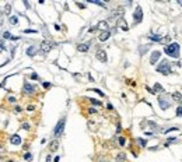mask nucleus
<instances>
[{"label":"nucleus","mask_w":182,"mask_h":162,"mask_svg":"<svg viewBox=\"0 0 182 162\" xmlns=\"http://www.w3.org/2000/svg\"><path fill=\"white\" fill-rule=\"evenodd\" d=\"M164 53H167V55L171 56V57L178 59V57H179V45H178L177 42L167 45V46L164 48Z\"/></svg>","instance_id":"nucleus-1"},{"label":"nucleus","mask_w":182,"mask_h":162,"mask_svg":"<svg viewBox=\"0 0 182 162\" xmlns=\"http://www.w3.org/2000/svg\"><path fill=\"white\" fill-rule=\"evenodd\" d=\"M65 124H66V117H62L59 122H57L56 127L53 129V136L56 137H60L62 134H63V130H65Z\"/></svg>","instance_id":"nucleus-2"},{"label":"nucleus","mask_w":182,"mask_h":162,"mask_svg":"<svg viewBox=\"0 0 182 162\" xmlns=\"http://www.w3.org/2000/svg\"><path fill=\"white\" fill-rule=\"evenodd\" d=\"M157 71L161 73V74H169L171 73V70H169V63L167 62V60H163L160 64H158V67H157Z\"/></svg>","instance_id":"nucleus-3"},{"label":"nucleus","mask_w":182,"mask_h":162,"mask_svg":"<svg viewBox=\"0 0 182 162\" xmlns=\"http://www.w3.org/2000/svg\"><path fill=\"white\" fill-rule=\"evenodd\" d=\"M133 20H134V24H139V22L143 20V10H142V7H140V6H137V7H136V10H134Z\"/></svg>","instance_id":"nucleus-4"},{"label":"nucleus","mask_w":182,"mask_h":162,"mask_svg":"<svg viewBox=\"0 0 182 162\" xmlns=\"http://www.w3.org/2000/svg\"><path fill=\"white\" fill-rule=\"evenodd\" d=\"M158 103H160V108L163 109V111H167V109L171 106V103H169L165 98H163V97H160V98H158Z\"/></svg>","instance_id":"nucleus-5"},{"label":"nucleus","mask_w":182,"mask_h":162,"mask_svg":"<svg viewBox=\"0 0 182 162\" xmlns=\"http://www.w3.org/2000/svg\"><path fill=\"white\" fill-rule=\"evenodd\" d=\"M51 49H52V43H51V42L43 41V42L41 43V50H42V53H48Z\"/></svg>","instance_id":"nucleus-6"},{"label":"nucleus","mask_w":182,"mask_h":162,"mask_svg":"<svg viewBox=\"0 0 182 162\" xmlns=\"http://www.w3.org/2000/svg\"><path fill=\"white\" fill-rule=\"evenodd\" d=\"M95 57H97L98 60H100V62H102V63H105V62H107V53H105V50H102V49L97 50Z\"/></svg>","instance_id":"nucleus-7"},{"label":"nucleus","mask_w":182,"mask_h":162,"mask_svg":"<svg viewBox=\"0 0 182 162\" xmlns=\"http://www.w3.org/2000/svg\"><path fill=\"white\" fill-rule=\"evenodd\" d=\"M160 56H161V52L160 50H154L151 53V57H150V63H151V64H156L157 62H158V59H160Z\"/></svg>","instance_id":"nucleus-8"},{"label":"nucleus","mask_w":182,"mask_h":162,"mask_svg":"<svg viewBox=\"0 0 182 162\" xmlns=\"http://www.w3.org/2000/svg\"><path fill=\"white\" fill-rule=\"evenodd\" d=\"M10 143L13 145H20L21 144V137L18 136V134H13V136L10 137Z\"/></svg>","instance_id":"nucleus-9"},{"label":"nucleus","mask_w":182,"mask_h":162,"mask_svg":"<svg viewBox=\"0 0 182 162\" xmlns=\"http://www.w3.org/2000/svg\"><path fill=\"white\" fill-rule=\"evenodd\" d=\"M34 90H35V87L31 85L30 82H27L25 81V84H24V92H25V94H32Z\"/></svg>","instance_id":"nucleus-10"},{"label":"nucleus","mask_w":182,"mask_h":162,"mask_svg":"<svg viewBox=\"0 0 182 162\" xmlns=\"http://www.w3.org/2000/svg\"><path fill=\"white\" fill-rule=\"evenodd\" d=\"M36 50H38V49H36V46H30V48H27V55L30 56V57H34L35 55H36Z\"/></svg>","instance_id":"nucleus-11"},{"label":"nucleus","mask_w":182,"mask_h":162,"mask_svg":"<svg viewBox=\"0 0 182 162\" xmlns=\"http://www.w3.org/2000/svg\"><path fill=\"white\" fill-rule=\"evenodd\" d=\"M90 49V43H80V45H77V50L78 52H87Z\"/></svg>","instance_id":"nucleus-12"},{"label":"nucleus","mask_w":182,"mask_h":162,"mask_svg":"<svg viewBox=\"0 0 182 162\" xmlns=\"http://www.w3.org/2000/svg\"><path fill=\"white\" fill-rule=\"evenodd\" d=\"M57 148H59V141L57 140H53L51 144H49V149L52 151V152H55V151H57Z\"/></svg>","instance_id":"nucleus-13"},{"label":"nucleus","mask_w":182,"mask_h":162,"mask_svg":"<svg viewBox=\"0 0 182 162\" xmlns=\"http://www.w3.org/2000/svg\"><path fill=\"white\" fill-rule=\"evenodd\" d=\"M109 36H111V32H109V31H102L98 38H100V41H102V42H104V41H107Z\"/></svg>","instance_id":"nucleus-14"},{"label":"nucleus","mask_w":182,"mask_h":162,"mask_svg":"<svg viewBox=\"0 0 182 162\" xmlns=\"http://www.w3.org/2000/svg\"><path fill=\"white\" fill-rule=\"evenodd\" d=\"M97 28H100V30H104V31H108V22L107 21H101L98 25H97Z\"/></svg>","instance_id":"nucleus-15"},{"label":"nucleus","mask_w":182,"mask_h":162,"mask_svg":"<svg viewBox=\"0 0 182 162\" xmlns=\"http://www.w3.org/2000/svg\"><path fill=\"white\" fill-rule=\"evenodd\" d=\"M172 98L175 99L177 102H182V95L179 94L178 91H177V92H174V94H172Z\"/></svg>","instance_id":"nucleus-16"},{"label":"nucleus","mask_w":182,"mask_h":162,"mask_svg":"<svg viewBox=\"0 0 182 162\" xmlns=\"http://www.w3.org/2000/svg\"><path fill=\"white\" fill-rule=\"evenodd\" d=\"M148 38L151 39V41H156V42L163 41V36H161V35H151V36H148Z\"/></svg>","instance_id":"nucleus-17"},{"label":"nucleus","mask_w":182,"mask_h":162,"mask_svg":"<svg viewBox=\"0 0 182 162\" xmlns=\"http://www.w3.org/2000/svg\"><path fill=\"white\" fill-rule=\"evenodd\" d=\"M9 22L11 24V25H17V24H18V18L14 17V16H11V17H10V20H9Z\"/></svg>","instance_id":"nucleus-18"},{"label":"nucleus","mask_w":182,"mask_h":162,"mask_svg":"<svg viewBox=\"0 0 182 162\" xmlns=\"http://www.w3.org/2000/svg\"><path fill=\"white\" fill-rule=\"evenodd\" d=\"M148 49H150V45H143V48H140V55L143 56L144 53L148 50Z\"/></svg>","instance_id":"nucleus-19"},{"label":"nucleus","mask_w":182,"mask_h":162,"mask_svg":"<svg viewBox=\"0 0 182 162\" xmlns=\"http://www.w3.org/2000/svg\"><path fill=\"white\" fill-rule=\"evenodd\" d=\"M10 11H11V4H10V3H7V4H6V7H4V14H6V16H10Z\"/></svg>","instance_id":"nucleus-20"},{"label":"nucleus","mask_w":182,"mask_h":162,"mask_svg":"<svg viewBox=\"0 0 182 162\" xmlns=\"http://www.w3.org/2000/svg\"><path fill=\"white\" fill-rule=\"evenodd\" d=\"M90 3H92V4H98V6H101V7H105V4L101 1V0H88Z\"/></svg>","instance_id":"nucleus-21"},{"label":"nucleus","mask_w":182,"mask_h":162,"mask_svg":"<svg viewBox=\"0 0 182 162\" xmlns=\"http://www.w3.org/2000/svg\"><path fill=\"white\" fill-rule=\"evenodd\" d=\"M11 36H13V35L10 34L9 31H4V32H3V39H11Z\"/></svg>","instance_id":"nucleus-22"},{"label":"nucleus","mask_w":182,"mask_h":162,"mask_svg":"<svg viewBox=\"0 0 182 162\" xmlns=\"http://www.w3.org/2000/svg\"><path fill=\"white\" fill-rule=\"evenodd\" d=\"M90 102L92 103V105H95V106H100L101 102L98 101V99H94V98H90Z\"/></svg>","instance_id":"nucleus-23"},{"label":"nucleus","mask_w":182,"mask_h":162,"mask_svg":"<svg viewBox=\"0 0 182 162\" xmlns=\"http://www.w3.org/2000/svg\"><path fill=\"white\" fill-rule=\"evenodd\" d=\"M116 161L118 162H123V161H125V154H119V155L116 157Z\"/></svg>","instance_id":"nucleus-24"},{"label":"nucleus","mask_w":182,"mask_h":162,"mask_svg":"<svg viewBox=\"0 0 182 162\" xmlns=\"http://www.w3.org/2000/svg\"><path fill=\"white\" fill-rule=\"evenodd\" d=\"M7 48H6V43H4V41H0V52L1 50H6Z\"/></svg>","instance_id":"nucleus-25"},{"label":"nucleus","mask_w":182,"mask_h":162,"mask_svg":"<svg viewBox=\"0 0 182 162\" xmlns=\"http://www.w3.org/2000/svg\"><path fill=\"white\" fill-rule=\"evenodd\" d=\"M91 91H94V92H97L98 95H101V97H105V94L102 92L101 90H98V88H94V90H91Z\"/></svg>","instance_id":"nucleus-26"},{"label":"nucleus","mask_w":182,"mask_h":162,"mask_svg":"<svg viewBox=\"0 0 182 162\" xmlns=\"http://www.w3.org/2000/svg\"><path fill=\"white\" fill-rule=\"evenodd\" d=\"M36 30H24V34H36Z\"/></svg>","instance_id":"nucleus-27"},{"label":"nucleus","mask_w":182,"mask_h":162,"mask_svg":"<svg viewBox=\"0 0 182 162\" xmlns=\"http://www.w3.org/2000/svg\"><path fill=\"white\" fill-rule=\"evenodd\" d=\"M154 91H163V87L160 85V84H154Z\"/></svg>","instance_id":"nucleus-28"},{"label":"nucleus","mask_w":182,"mask_h":162,"mask_svg":"<svg viewBox=\"0 0 182 162\" xmlns=\"http://www.w3.org/2000/svg\"><path fill=\"white\" fill-rule=\"evenodd\" d=\"M24 159H25V161H31V159H32V155H31L30 152L25 154V155H24Z\"/></svg>","instance_id":"nucleus-29"},{"label":"nucleus","mask_w":182,"mask_h":162,"mask_svg":"<svg viewBox=\"0 0 182 162\" xmlns=\"http://www.w3.org/2000/svg\"><path fill=\"white\" fill-rule=\"evenodd\" d=\"M137 143H139L142 147H146V140H142V138H137Z\"/></svg>","instance_id":"nucleus-30"},{"label":"nucleus","mask_w":182,"mask_h":162,"mask_svg":"<svg viewBox=\"0 0 182 162\" xmlns=\"http://www.w3.org/2000/svg\"><path fill=\"white\" fill-rule=\"evenodd\" d=\"M31 78H32V80H39V77H38L36 73H32V74H31Z\"/></svg>","instance_id":"nucleus-31"},{"label":"nucleus","mask_w":182,"mask_h":162,"mask_svg":"<svg viewBox=\"0 0 182 162\" xmlns=\"http://www.w3.org/2000/svg\"><path fill=\"white\" fill-rule=\"evenodd\" d=\"M125 138H123V137H119V144H121L122 145V147H123V145H125Z\"/></svg>","instance_id":"nucleus-32"},{"label":"nucleus","mask_w":182,"mask_h":162,"mask_svg":"<svg viewBox=\"0 0 182 162\" xmlns=\"http://www.w3.org/2000/svg\"><path fill=\"white\" fill-rule=\"evenodd\" d=\"M3 20H4V13H0V27L3 24Z\"/></svg>","instance_id":"nucleus-33"},{"label":"nucleus","mask_w":182,"mask_h":162,"mask_svg":"<svg viewBox=\"0 0 182 162\" xmlns=\"http://www.w3.org/2000/svg\"><path fill=\"white\" fill-rule=\"evenodd\" d=\"M177 116H182V106H179L177 109Z\"/></svg>","instance_id":"nucleus-34"},{"label":"nucleus","mask_w":182,"mask_h":162,"mask_svg":"<svg viewBox=\"0 0 182 162\" xmlns=\"http://www.w3.org/2000/svg\"><path fill=\"white\" fill-rule=\"evenodd\" d=\"M88 113H90V115H94V113H97V111L94 108H90V109H88Z\"/></svg>","instance_id":"nucleus-35"},{"label":"nucleus","mask_w":182,"mask_h":162,"mask_svg":"<svg viewBox=\"0 0 182 162\" xmlns=\"http://www.w3.org/2000/svg\"><path fill=\"white\" fill-rule=\"evenodd\" d=\"M43 88H46V90L51 88V82H43Z\"/></svg>","instance_id":"nucleus-36"},{"label":"nucleus","mask_w":182,"mask_h":162,"mask_svg":"<svg viewBox=\"0 0 182 162\" xmlns=\"http://www.w3.org/2000/svg\"><path fill=\"white\" fill-rule=\"evenodd\" d=\"M174 130H178V127H171L168 130H165V133H169V131H174Z\"/></svg>","instance_id":"nucleus-37"},{"label":"nucleus","mask_w":182,"mask_h":162,"mask_svg":"<svg viewBox=\"0 0 182 162\" xmlns=\"http://www.w3.org/2000/svg\"><path fill=\"white\" fill-rule=\"evenodd\" d=\"M22 129H25V130H28V129H30V124L24 123V124H22Z\"/></svg>","instance_id":"nucleus-38"},{"label":"nucleus","mask_w":182,"mask_h":162,"mask_svg":"<svg viewBox=\"0 0 182 162\" xmlns=\"http://www.w3.org/2000/svg\"><path fill=\"white\" fill-rule=\"evenodd\" d=\"M9 101H10L11 103H14V102H16V98H14V97H10V98H9Z\"/></svg>","instance_id":"nucleus-39"},{"label":"nucleus","mask_w":182,"mask_h":162,"mask_svg":"<svg viewBox=\"0 0 182 162\" xmlns=\"http://www.w3.org/2000/svg\"><path fill=\"white\" fill-rule=\"evenodd\" d=\"M77 6L80 7V9H84V4H81V3H77Z\"/></svg>","instance_id":"nucleus-40"},{"label":"nucleus","mask_w":182,"mask_h":162,"mask_svg":"<svg viewBox=\"0 0 182 162\" xmlns=\"http://www.w3.org/2000/svg\"><path fill=\"white\" fill-rule=\"evenodd\" d=\"M171 141H177V138H174V137L172 138H168V143H171Z\"/></svg>","instance_id":"nucleus-41"},{"label":"nucleus","mask_w":182,"mask_h":162,"mask_svg":"<svg viewBox=\"0 0 182 162\" xmlns=\"http://www.w3.org/2000/svg\"><path fill=\"white\" fill-rule=\"evenodd\" d=\"M100 162H109V161H107V159H105V161H104V159L101 158V159H100Z\"/></svg>","instance_id":"nucleus-42"},{"label":"nucleus","mask_w":182,"mask_h":162,"mask_svg":"<svg viewBox=\"0 0 182 162\" xmlns=\"http://www.w3.org/2000/svg\"><path fill=\"white\" fill-rule=\"evenodd\" d=\"M7 162H14V161H7Z\"/></svg>","instance_id":"nucleus-43"},{"label":"nucleus","mask_w":182,"mask_h":162,"mask_svg":"<svg viewBox=\"0 0 182 162\" xmlns=\"http://www.w3.org/2000/svg\"><path fill=\"white\" fill-rule=\"evenodd\" d=\"M0 148H1V145H0Z\"/></svg>","instance_id":"nucleus-44"}]
</instances>
